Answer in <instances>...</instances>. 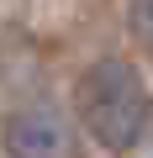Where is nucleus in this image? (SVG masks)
Segmentation results:
<instances>
[{
  "label": "nucleus",
  "instance_id": "1",
  "mask_svg": "<svg viewBox=\"0 0 153 158\" xmlns=\"http://www.w3.org/2000/svg\"><path fill=\"white\" fill-rule=\"evenodd\" d=\"M79 121L106 153H132L153 121V95L137 63L127 58H95L79 74Z\"/></svg>",
  "mask_w": 153,
  "mask_h": 158
},
{
  "label": "nucleus",
  "instance_id": "3",
  "mask_svg": "<svg viewBox=\"0 0 153 158\" xmlns=\"http://www.w3.org/2000/svg\"><path fill=\"white\" fill-rule=\"evenodd\" d=\"M132 32L142 48H153V0H132Z\"/></svg>",
  "mask_w": 153,
  "mask_h": 158
},
{
  "label": "nucleus",
  "instance_id": "2",
  "mask_svg": "<svg viewBox=\"0 0 153 158\" xmlns=\"http://www.w3.org/2000/svg\"><path fill=\"white\" fill-rule=\"evenodd\" d=\"M0 137H6L11 158H74V132L48 106H27V111L6 116V132Z\"/></svg>",
  "mask_w": 153,
  "mask_h": 158
}]
</instances>
